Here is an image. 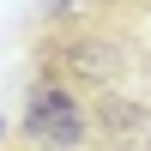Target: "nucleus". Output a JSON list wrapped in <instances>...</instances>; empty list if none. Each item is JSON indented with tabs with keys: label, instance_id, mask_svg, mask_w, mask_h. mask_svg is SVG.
I'll return each mask as SVG.
<instances>
[{
	"label": "nucleus",
	"instance_id": "nucleus-1",
	"mask_svg": "<svg viewBox=\"0 0 151 151\" xmlns=\"http://www.w3.org/2000/svg\"><path fill=\"white\" fill-rule=\"evenodd\" d=\"M24 133L36 145H48V151H79L85 133H91V115H85V103L60 79H36L30 85V109H24Z\"/></svg>",
	"mask_w": 151,
	"mask_h": 151
},
{
	"label": "nucleus",
	"instance_id": "nucleus-2",
	"mask_svg": "<svg viewBox=\"0 0 151 151\" xmlns=\"http://www.w3.org/2000/svg\"><path fill=\"white\" fill-rule=\"evenodd\" d=\"M73 73H79V79H109V73H115V48H103V42H73Z\"/></svg>",
	"mask_w": 151,
	"mask_h": 151
},
{
	"label": "nucleus",
	"instance_id": "nucleus-3",
	"mask_svg": "<svg viewBox=\"0 0 151 151\" xmlns=\"http://www.w3.org/2000/svg\"><path fill=\"white\" fill-rule=\"evenodd\" d=\"M0 139H6V121H0Z\"/></svg>",
	"mask_w": 151,
	"mask_h": 151
}]
</instances>
